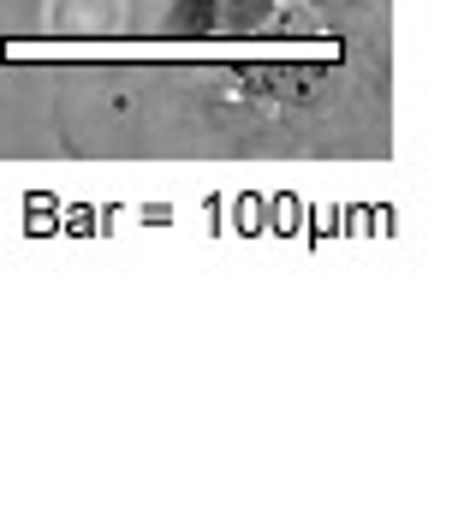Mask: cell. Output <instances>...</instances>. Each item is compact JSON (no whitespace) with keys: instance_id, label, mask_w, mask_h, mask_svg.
Listing matches in <instances>:
<instances>
[{"instance_id":"obj_1","label":"cell","mask_w":476,"mask_h":512,"mask_svg":"<svg viewBox=\"0 0 476 512\" xmlns=\"http://www.w3.org/2000/svg\"><path fill=\"white\" fill-rule=\"evenodd\" d=\"M108 12V84L54 90L78 155H381L387 30L369 0H72Z\"/></svg>"}]
</instances>
